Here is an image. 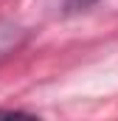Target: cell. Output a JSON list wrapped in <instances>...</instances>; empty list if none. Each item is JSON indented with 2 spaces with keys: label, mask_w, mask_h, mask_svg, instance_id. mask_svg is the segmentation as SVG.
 Instances as JSON below:
<instances>
[{
  "label": "cell",
  "mask_w": 118,
  "mask_h": 121,
  "mask_svg": "<svg viewBox=\"0 0 118 121\" xmlns=\"http://www.w3.org/2000/svg\"><path fill=\"white\" fill-rule=\"evenodd\" d=\"M28 39V31L14 20H0V62L17 54Z\"/></svg>",
  "instance_id": "6da1fadb"
},
{
  "label": "cell",
  "mask_w": 118,
  "mask_h": 121,
  "mask_svg": "<svg viewBox=\"0 0 118 121\" xmlns=\"http://www.w3.org/2000/svg\"><path fill=\"white\" fill-rule=\"evenodd\" d=\"M93 3H98V0H65V9H67V11H84Z\"/></svg>",
  "instance_id": "7a4b0ae2"
}]
</instances>
